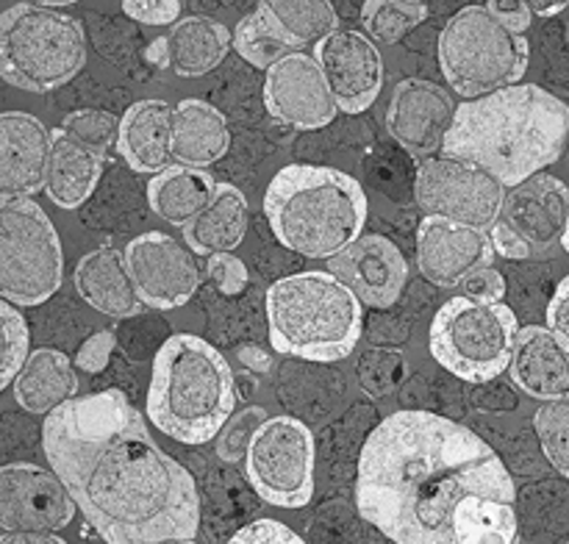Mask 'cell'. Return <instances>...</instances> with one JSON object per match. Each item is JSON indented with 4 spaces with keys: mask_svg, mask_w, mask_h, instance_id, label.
I'll return each mask as SVG.
<instances>
[{
    "mask_svg": "<svg viewBox=\"0 0 569 544\" xmlns=\"http://www.w3.org/2000/svg\"><path fill=\"white\" fill-rule=\"evenodd\" d=\"M0 544H67L56 533L44 531H6L0 533Z\"/></svg>",
    "mask_w": 569,
    "mask_h": 544,
    "instance_id": "bcb514c9",
    "label": "cell"
},
{
    "mask_svg": "<svg viewBox=\"0 0 569 544\" xmlns=\"http://www.w3.org/2000/svg\"><path fill=\"white\" fill-rule=\"evenodd\" d=\"M172 109L164 100H139L128 105L120 117V148L122 159L137 172H164L176 167L172 159Z\"/></svg>",
    "mask_w": 569,
    "mask_h": 544,
    "instance_id": "603a6c76",
    "label": "cell"
},
{
    "mask_svg": "<svg viewBox=\"0 0 569 544\" xmlns=\"http://www.w3.org/2000/svg\"><path fill=\"white\" fill-rule=\"evenodd\" d=\"M76 366L53 347L33 350L14 377V397L28 414H50L76 397Z\"/></svg>",
    "mask_w": 569,
    "mask_h": 544,
    "instance_id": "484cf974",
    "label": "cell"
},
{
    "mask_svg": "<svg viewBox=\"0 0 569 544\" xmlns=\"http://www.w3.org/2000/svg\"><path fill=\"white\" fill-rule=\"evenodd\" d=\"M417 3H426V0H417Z\"/></svg>",
    "mask_w": 569,
    "mask_h": 544,
    "instance_id": "11a10c76",
    "label": "cell"
},
{
    "mask_svg": "<svg viewBox=\"0 0 569 544\" xmlns=\"http://www.w3.org/2000/svg\"><path fill=\"white\" fill-rule=\"evenodd\" d=\"M114 344H117V339L111 331L92 333V336H89L87 342L78 347L76 364L81 366L83 372H89V375H94V372H103L106 366H109L111 353H114Z\"/></svg>",
    "mask_w": 569,
    "mask_h": 544,
    "instance_id": "b9f144b4",
    "label": "cell"
},
{
    "mask_svg": "<svg viewBox=\"0 0 569 544\" xmlns=\"http://www.w3.org/2000/svg\"><path fill=\"white\" fill-rule=\"evenodd\" d=\"M567 42H569V22H567Z\"/></svg>",
    "mask_w": 569,
    "mask_h": 544,
    "instance_id": "db71d44e",
    "label": "cell"
},
{
    "mask_svg": "<svg viewBox=\"0 0 569 544\" xmlns=\"http://www.w3.org/2000/svg\"><path fill=\"white\" fill-rule=\"evenodd\" d=\"M28 325L20 311L9 305V300L0 298V392L9 383H14L17 372L22 370L28 359Z\"/></svg>",
    "mask_w": 569,
    "mask_h": 544,
    "instance_id": "8d00e7d4",
    "label": "cell"
},
{
    "mask_svg": "<svg viewBox=\"0 0 569 544\" xmlns=\"http://www.w3.org/2000/svg\"><path fill=\"white\" fill-rule=\"evenodd\" d=\"M511 377L531 397L569 400V350L550 328H520L511 355Z\"/></svg>",
    "mask_w": 569,
    "mask_h": 544,
    "instance_id": "7402d4cb",
    "label": "cell"
},
{
    "mask_svg": "<svg viewBox=\"0 0 569 544\" xmlns=\"http://www.w3.org/2000/svg\"><path fill=\"white\" fill-rule=\"evenodd\" d=\"M569 189L561 178L537 172L506 192L492 225L495 253L503 259H537L565 239Z\"/></svg>",
    "mask_w": 569,
    "mask_h": 544,
    "instance_id": "7c38bea8",
    "label": "cell"
},
{
    "mask_svg": "<svg viewBox=\"0 0 569 544\" xmlns=\"http://www.w3.org/2000/svg\"><path fill=\"white\" fill-rule=\"evenodd\" d=\"M520 325L506 303L467 294L448 300L431 322V353L445 370L470 383H487L511 366Z\"/></svg>",
    "mask_w": 569,
    "mask_h": 544,
    "instance_id": "9c48e42d",
    "label": "cell"
},
{
    "mask_svg": "<svg viewBox=\"0 0 569 544\" xmlns=\"http://www.w3.org/2000/svg\"><path fill=\"white\" fill-rule=\"evenodd\" d=\"M522 3L531 9V14H539V17H553L559 14V11H565L569 6V0H522Z\"/></svg>",
    "mask_w": 569,
    "mask_h": 544,
    "instance_id": "c3c4849f",
    "label": "cell"
},
{
    "mask_svg": "<svg viewBox=\"0 0 569 544\" xmlns=\"http://www.w3.org/2000/svg\"><path fill=\"white\" fill-rule=\"evenodd\" d=\"M217 181L209 172L176 164L150 178L148 203L161 220L172 225H187L211 203Z\"/></svg>",
    "mask_w": 569,
    "mask_h": 544,
    "instance_id": "f546056e",
    "label": "cell"
},
{
    "mask_svg": "<svg viewBox=\"0 0 569 544\" xmlns=\"http://www.w3.org/2000/svg\"><path fill=\"white\" fill-rule=\"evenodd\" d=\"M483 500L515 503V481L478 433L431 411H398L367 436L356 505L395 544H459Z\"/></svg>",
    "mask_w": 569,
    "mask_h": 544,
    "instance_id": "7a4b0ae2",
    "label": "cell"
},
{
    "mask_svg": "<svg viewBox=\"0 0 569 544\" xmlns=\"http://www.w3.org/2000/svg\"><path fill=\"white\" fill-rule=\"evenodd\" d=\"M122 11L144 26H176L181 0H122Z\"/></svg>",
    "mask_w": 569,
    "mask_h": 544,
    "instance_id": "60d3db41",
    "label": "cell"
},
{
    "mask_svg": "<svg viewBox=\"0 0 569 544\" xmlns=\"http://www.w3.org/2000/svg\"><path fill=\"white\" fill-rule=\"evenodd\" d=\"M487 9L498 17L500 22L511 28L517 33H526L531 28V9H528L522 0H489Z\"/></svg>",
    "mask_w": 569,
    "mask_h": 544,
    "instance_id": "f6af8a7d",
    "label": "cell"
},
{
    "mask_svg": "<svg viewBox=\"0 0 569 544\" xmlns=\"http://www.w3.org/2000/svg\"><path fill=\"white\" fill-rule=\"evenodd\" d=\"M76 289L92 309L114 320L137 316L144 305L128 272L126 253L114 248H98L78 261Z\"/></svg>",
    "mask_w": 569,
    "mask_h": 544,
    "instance_id": "cb8c5ba5",
    "label": "cell"
},
{
    "mask_svg": "<svg viewBox=\"0 0 569 544\" xmlns=\"http://www.w3.org/2000/svg\"><path fill=\"white\" fill-rule=\"evenodd\" d=\"M126 264L139 298L150 309H178L200 286L192 250L167 233H142L126 248Z\"/></svg>",
    "mask_w": 569,
    "mask_h": 544,
    "instance_id": "9a60e30c",
    "label": "cell"
},
{
    "mask_svg": "<svg viewBox=\"0 0 569 544\" xmlns=\"http://www.w3.org/2000/svg\"><path fill=\"white\" fill-rule=\"evenodd\" d=\"M520 525H517L515 503L503 500H483L476 503L459 522V544H517Z\"/></svg>",
    "mask_w": 569,
    "mask_h": 544,
    "instance_id": "d6a6232c",
    "label": "cell"
},
{
    "mask_svg": "<svg viewBox=\"0 0 569 544\" xmlns=\"http://www.w3.org/2000/svg\"><path fill=\"white\" fill-rule=\"evenodd\" d=\"M267 328L278 353L306 361H339L361 339V300L333 272L278 278L267 289Z\"/></svg>",
    "mask_w": 569,
    "mask_h": 544,
    "instance_id": "8992f818",
    "label": "cell"
},
{
    "mask_svg": "<svg viewBox=\"0 0 569 544\" xmlns=\"http://www.w3.org/2000/svg\"><path fill=\"white\" fill-rule=\"evenodd\" d=\"M270 420L261 405H244L242 411H233L222 431L217 433V455L228 464H237L248 455L250 442L259 433V427Z\"/></svg>",
    "mask_w": 569,
    "mask_h": 544,
    "instance_id": "74e56055",
    "label": "cell"
},
{
    "mask_svg": "<svg viewBox=\"0 0 569 544\" xmlns=\"http://www.w3.org/2000/svg\"><path fill=\"white\" fill-rule=\"evenodd\" d=\"M233 37L211 17H183L167 33L170 70L183 78H200L214 70L231 50Z\"/></svg>",
    "mask_w": 569,
    "mask_h": 544,
    "instance_id": "f1b7e54d",
    "label": "cell"
},
{
    "mask_svg": "<svg viewBox=\"0 0 569 544\" xmlns=\"http://www.w3.org/2000/svg\"><path fill=\"white\" fill-rule=\"evenodd\" d=\"M567 133L565 100L537 83H511L456 109L442 155L472 161L506 187H517L559 159Z\"/></svg>",
    "mask_w": 569,
    "mask_h": 544,
    "instance_id": "3957f363",
    "label": "cell"
},
{
    "mask_svg": "<svg viewBox=\"0 0 569 544\" xmlns=\"http://www.w3.org/2000/svg\"><path fill=\"white\" fill-rule=\"evenodd\" d=\"M548 328L567 344L569 350V275L556 286L548 303Z\"/></svg>",
    "mask_w": 569,
    "mask_h": 544,
    "instance_id": "ee69618b",
    "label": "cell"
},
{
    "mask_svg": "<svg viewBox=\"0 0 569 544\" xmlns=\"http://www.w3.org/2000/svg\"><path fill=\"white\" fill-rule=\"evenodd\" d=\"M264 214L283 248L331 261L361 236L367 194L342 170L289 164L267 187Z\"/></svg>",
    "mask_w": 569,
    "mask_h": 544,
    "instance_id": "277c9868",
    "label": "cell"
},
{
    "mask_svg": "<svg viewBox=\"0 0 569 544\" xmlns=\"http://www.w3.org/2000/svg\"><path fill=\"white\" fill-rule=\"evenodd\" d=\"M76 500L56 472L37 464L0 466V527L56 533L76 516Z\"/></svg>",
    "mask_w": 569,
    "mask_h": 544,
    "instance_id": "5bb4252c",
    "label": "cell"
},
{
    "mask_svg": "<svg viewBox=\"0 0 569 544\" xmlns=\"http://www.w3.org/2000/svg\"><path fill=\"white\" fill-rule=\"evenodd\" d=\"M206 270H209V278L217 283V289L222 294H228V298H237L248 286V266L233 253L209 255V266Z\"/></svg>",
    "mask_w": 569,
    "mask_h": 544,
    "instance_id": "f35d334b",
    "label": "cell"
},
{
    "mask_svg": "<svg viewBox=\"0 0 569 544\" xmlns=\"http://www.w3.org/2000/svg\"><path fill=\"white\" fill-rule=\"evenodd\" d=\"M148 61H153V64L161 67V70H170V50H167V37L156 39V42L150 44Z\"/></svg>",
    "mask_w": 569,
    "mask_h": 544,
    "instance_id": "681fc988",
    "label": "cell"
},
{
    "mask_svg": "<svg viewBox=\"0 0 569 544\" xmlns=\"http://www.w3.org/2000/svg\"><path fill=\"white\" fill-rule=\"evenodd\" d=\"M237 409V389L220 350L194 333L161 344L148 389V414L164 436L183 444L217 439Z\"/></svg>",
    "mask_w": 569,
    "mask_h": 544,
    "instance_id": "5b68a950",
    "label": "cell"
},
{
    "mask_svg": "<svg viewBox=\"0 0 569 544\" xmlns=\"http://www.w3.org/2000/svg\"><path fill=\"white\" fill-rule=\"evenodd\" d=\"M233 48L244 61H250L259 70H270L276 61L298 50L264 11H253V14L239 22L237 31H233Z\"/></svg>",
    "mask_w": 569,
    "mask_h": 544,
    "instance_id": "1f68e13d",
    "label": "cell"
},
{
    "mask_svg": "<svg viewBox=\"0 0 569 544\" xmlns=\"http://www.w3.org/2000/svg\"><path fill=\"white\" fill-rule=\"evenodd\" d=\"M259 11H264L281 28L295 48L320 42L339 26L331 0H259Z\"/></svg>",
    "mask_w": 569,
    "mask_h": 544,
    "instance_id": "4dcf8cb0",
    "label": "cell"
},
{
    "mask_svg": "<svg viewBox=\"0 0 569 544\" xmlns=\"http://www.w3.org/2000/svg\"><path fill=\"white\" fill-rule=\"evenodd\" d=\"M539 444L545 450V459L569 477V400H553L548 405H539L533 414Z\"/></svg>",
    "mask_w": 569,
    "mask_h": 544,
    "instance_id": "d590c367",
    "label": "cell"
},
{
    "mask_svg": "<svg viewBox=\"0 0 569 544\" xmlns=\"http://www.w3.org/2000/svg\"><path fill=\"white\" fill-rule=\"evenodd\" d=\"M428 20V6L417 0H367L361 9V26L376 42L395 44Z\"/></svg>",
    "mask_w": 569,
    "mask_h": 544,
    "instance_id": "836d02e7",
    "label": "cell"
},
{
    "mask_svg": "<svg viewBox=\"0 0 569 544\" xmlns=\"http://www.w3.org/2000/svg\"><path fill=\"white\" fill-rule=\"evenodd\" d=\"M59 131L92 153L103 155L120 139V120L103 109H78L64 117Z\"/></svg>",
    "mask_w": 569,
    "mask_h": 544,
    "instance_id": "e575fe53",
    "label": "cell"
},
{
    "mask_svg": "<svg viewBox=\"0 0 569 544\" xmlns=\"http://www.w3.org/2000/svg\"><path fill=\"white\" fill-rule=\"evenodd\" d=\"M42 447L106 544H159L198 533L192 475L153 442L142 414L117 389L50 411Z\"/></svg>",
    "mask_w": 569,
    "mask_h": 544,
    "instance_id": "6da1fadb",
    "label": "cell"
},
{
    "mask_svg": "<svg viewBox=\"0 0 569 544\" xmlns=\"http://www.w3.org/2000/svg\"><path fill=\"white\" fill-rule=\"evenodd\" d=\"M53 133L28 111L0 114V198H31L44 189Z\"/></svg>",
    "mask_w": 569,
    "mask_h": 544,
    "instance_id": "44dd1931",
    "label": "cell"
},
{
    "mask_svg": "<svg viewBox=\"0 0 569 544\" xmlns=\"http://www.w3.org/2000/svg\"><path fill=\"white\" fill-rule=\"evenodd\" d=\"M248 198L233 183H217L211 203L183 225V239L198 255L231 253L248 231Z\"/></svg>",
    "mask_w": 569,
    "mask_h": 544,
    "instance_id": "4316f807",
    "label": "cell"
},
{
    "mask_svg": "<svg viewBox=\"0 0 569 544\" xmlns=\"http://www.w3.org/2000/svg\"><path fill=\"white\" fill-rule=\"evenodd\" d=\"M264 105L278 122L300 131L328 125L339 114L337 98L331 94L317 59L298 50L267 70Z\"/></svg>",
    "mask_w": 569,
    "mask_h": 544,
    "instance_id": "2e32d148",
    "label": "cell"
},
{
    "mask_svg": "<svg viewBox=\"0 0 569 544\" xmlns=\"http://www.w3.org/2000/svg\"><path fill=\"white\" fill-rule=\"evenodd\" d=\"M256 494L278 508H303L315 497V436L295 416H270L244 455Z\"/></svg>",
    "mask_w": 569,
    "mask_h": 544,
    "instance_id": "8fae6325",
    "label": "cell"
},
{
    "mask_svg": "<svg viewBox=\"0 0 569 544\" xmlns=\"http://www.w3.org/2000/svg\"><path fill=\"white\" fill-rule=\"evenodd\" d=\"M315 59L337 98L339 111L361 114L376 103L383 87V59L370 37L337 28L317 42Z\"/></svg>",
    "mask_w": 569,
    "mask_h": 544,
    "instance_id": "e0dca14e",
    "label": "cell"
},
{
    "mask_svg": "<svg viewBox=\"0 0 569 544\" xmlns=\"http://www.w3.org/2000/svg\"><path fill=\"white\" fill-rule=\"evenodd\" d=\"M59 233L31 198H0V298L39 305L61 286Z\"/></svg>",
    "mask_w": 569,
    "mask_h": 544,
    "instance_id": "30bf717a",
    "label": "cell"
},
{
    "mask_svg": "<svg viewBox=\"0 0 569 544\" xmlns=\"http://www.w3.org/2000/svg\"><path fill=\"white\" fill-rule=\"evenodd\" d=\"M526 33L511 31L487 6H465L439 33V64L450 87L467 100L511 87L528 70Z\"/></svg>",
    "mask_w": 569,
    "mask_h": 544,
    "instance_id": "ba28073f",
    "label": "cell"
},
{
    "mask_svg": "<svg viewBox=\"0 0 569 544\" xmlns=\"http://www.w3.org/2000/svg\"><path fill=\"white\" fill-rule=\"evenodd\" d=\"M231 148V131L220 109L206 100H181L172 114V159L181 167L206 170Z\"/></svg>",
    "mask_w": 569,
    "mask_h": 544,
    "instance_id": "d4e9b609",
    "label": "cell"
},
{
    "mask_svg": "<svg viewBox=\"0 0 569 544\" xmlns=\"http://www.w3.org/2000/svg\"><path fill=\"white\" fill-rule=\"evenodd\" d=\"M87 61V37L76 17L50 6L17 3L0 11V78L28 92L64 87Z\"/></svg>",
    "mask_w": 569,
    "mask_h": 544,
    "instance_id": "52a82bcc",
    "label": "cell"
},
{
    "mask_svg": "<svg viewBox=\"0 0 569 544\" xmlns=\"http://www.w3.org/2000/svg\"><path fill=\"white\" fill-rule=\"evenodd\" d=\"M361 303L372 309H389L398 303L409 278V264L398 244L378 233H365L350 248L331 259V270Z\"/></svg>",
    "mask_w": 569,
    "mask_h": 544,
    "instance_id": "ffe728a7",
    "label": "cell"
},
{
    "mask_svg": "<svg viewBox=\"0 0 569 544\" xmlns=\"http://www.w3.org/2000/svg\"><path fill=\"white\" fill-rule=\"evenodd\" d=\"M561 244H565V250L569 253V220H567V231H565V239H561Z\"/></svg>",
    "mask_w": 569,
    "mask_h": 544,
    "instance_id": "f5cc1de1",
    "label": "cell"
},
{
    "mask_svg": "<svg viewBox=\"0 0 569 544\" xmlns=\"http://www.w3.org/2000/svg\"><path fill=\"white\" fill-rule=\"evenodd\" d=\"M456 120V103L439 83L426 78H406L395 87L387 109V128L398 144L417 159L442 150L445 137Z\"/></svg>",
    "mask_w": 569,
    "mask_h": 544,
    "instance_id": "d6986e66",
    "label": "cell"
},
{
    "mask_svg": "<svg viewBox=\"0 0 569 544\" xmlns=\"http://www.w3.org/2000/svg\"><path fill=\"white\" fill-rule=\"evenodd\" d=\"M228 544H306L292 527L278 520H256L233 533Z\"/></svg>",
    "mask_w": 569,
    "mask_h": 544,
    "instance_id": "ab89813d",
    "label": "cell"
},
{
    "mask_svg": "<svg viewBox=\"0 0 569 544\" xmlns=\"http://www.w3.org/2000/svg\"><path fill=\"white\" fill-rule=\"evenodd\" d=\"M495 255L492 236L481 228L433 214L422 216L417 228V266L437 286H459L472 272L492 266Z\"/></svg>",
    "mask_w": 569,
    "mask_h": 544,
    "instance_id": "ac0fdd59",
    "label": "cell"
},
{
    "mask_svg": "<svg viewBox=\"0 0 569 544\" xmlns=\"http://www.w3.org/2000/svg\"><path fill=\"white\" fill-rule=\"evenodd\" d=\"M465 294L472 300H483V303H503L506 278L500 275L495 266H483V270L472 272V275L467 278Z\"/></svg>",
    "mask_w": 569,
    "mask_h": 544,
    "instance_id": "7bdbcfd3",
    "label": "cell"
},
{
    "mask_svg": "<svg viewBox=\"0 0 569 544\" xmlns=\"http://www.w3.org/2000/svg\"><path fill=\"white\" fill-rule=\"evenodd\" d=\"M39 6H50V9H53V6H72V3H78V0H37Z\"/></svg>",
    "mask_w": 569,
    "mask_h": 544,
    "instance_id": "f907efd6",
    "label": "cell"
},
{
    "mask_svg": "<svg viewBox=\"0 0 569 544\" xmlns=\"http://www.w3.org/2000/svg\"><path fill=\"white\" fill-rule=\"evenodd\" d=\"M159 544H198V542H194V538H164V542Z\"/></svg>",
    "mask_w": 569,
    "mask_h": 544,
    "instance_id": "816d5d0a",
    "label": "cell"
},
{
    "mask_svg": "<svg viewBox=\"0 0 569 544\" xmlns=\"http://www.w3.org/2000/svg\"><path fill=\"white\" fill-rule=\"evenodd\" d=\"M103 172V155L92 153L83 144L72 142L61 131L53 133L50 144L48 175H44V192L61 209H78L87 203L94 192Z\"/></svg>",
    "mask_w": 569,
    "mask_h": 544,
    "instance_id": "83f0119b",
    "label": "cell"
},
{
    "mask_svg": "<svg viewBox=\"0 0 569 544\" xmlns=\"http://www.w3.org/2000/svg\"><path fill=\"white\" fill-rule=\"evenodd\" d=\"M239 359H242L244 366H250L253 372H259V375H264V372L272 370V359L264 353L261 347H256V344H248V347H239Z\"/></svg>",
    "mask_w": 569,
    "mask_h": 544,
    "instance_id": "7dc6e473",
    "label": "cell"
},
{
    "mask_svg": "<svg viewBox=\"0 0 569 544\" xmlns=\"http://www.w3.org/2000/svg\"><path fill=\"white\" fill-rule=\"evenodd\" d=\"M415 198L426 214L487 231L498 222L506 183L472 161L428 155L417 164Z\"/></svg>",
    "mask_w": 569,
    "mask_h": 544,
    "instance_id": "4fadbf2b",
    "label": "cell"
}]
</instances>
